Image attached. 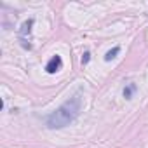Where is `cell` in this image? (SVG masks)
I'll use <instances>...</instances> for the list:
<instances>
[{
    "mask_svg": "<svg viewBox=\"0 0 148 148\" xmlns=\"http://www.w3.org/2000/svg\"><path fill=\"white\" fill-rule=\"evenodd\" d=\"M61 64H63V61H61V56H54V58H51V61L47 63V66H45V71L47 73H56L59 68H61Z\"/></svg>",
    "mask_w": 148,
    "mask_h": 148,
    "instance_id": "7a4b0ae2",
    "label": "cell"
},
{
    "mask_svg": "<svg viewBox=\"0 0 148 148\" xmlns=\"http://www.w3.org/2000/svg\"><path fill=\"white\" fill-rule=\"evenodd\" d=\"M136 84H127L125 87H124V98L125 99H132V94L136 92Z\"/></svg>",
    "mask_w": 148,
    "mask_h": 148,
    "instance_id": "277c9868",
    "label": "cell"
},
{
    "mask_svg": "<svg viewBox=\"0 0 148 148\" xmlns=\"http://www.w3.org/2000/svg\"><path fill=\"white\" fill-rule=\"evenodd\" d=\"M119 52H120V47H113L112 51H108V52L105 54V61H112L113 58H117Z\"/></svg>",
    "mask_w": 148,
    "mask_h": 148,
    "instance_id": "5b68a950",
    "label": "cell"
},
{
    "mask_svg": "<svg viewBox=\"0 0 148 148\" xmlns=\"http://www.w3.org/2000/svg\"><path fill=\"white\" fill-rule=\"evenodd\" d=\"M89 59H91V52H89V51H86V52H84V56H82V64H87V63H89Z\"/></svg>",
    "mask_w": 148,
    "mask_h": 148,
    "instance_id": "8992f818",
    "label": "cell"
},
{
    "mask_svg": "<svg viewBox=\"0 0 148 148\" xmlns=\"http://www.w3.org/2000/svg\"><path fill=\"white\" fill-rule=\"evenodd\" d=\"M32 26H33V19H28V21H25V23L21 25V30H19V35H21V38H25L26 35H30V32H32Z\"/></svg>",
    "mask_w": 148,
    "mask_h": 148,
    "instance_id": "3957f363",
    "label": "cell"
},
{
    "mask_svg": "<svg viewBox=\"0 0 148 148\" xmlns=\"http://www.w3.org/2000/svg\"><path fill=\"white\" fill-rule=\"evenodd\" d=\"M80 106H82V96L80 92H77L75 96H71L66 103H63L54 113H51L47 117V127L49 129H63L66 125H70L80 113Z\"/></svg>",
    "mask_w": 148,
    "mask_h": 148,
    "instance_id": "6da1fadb",
    "label": "cell"
}]
</instances>
